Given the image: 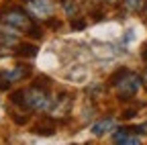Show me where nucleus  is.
Wrapping results in <instances>:
<instances>
[{
    "label": "nucleus",
    "mask_w": 147,
    "mask_h": 145,
    "mask_svg": "<svg viewBox=\"0 0 147 145\" xmlns=\"http://www.w3.org/2000/svg\"><path fill=\"white\" fill-rule=\"evenodd\" d=\"M110 129H115V121L113 119H104V121H98V123H94L92 125V133L94 135H104V133H108Z\"/></svg>",
    "instance_id": "obj_7"
},
{
    "label": "nucleus",
    "mask_w": 147,
    "mask_h": 145,
    "mask_svg": "<svg viewBox=\"0 0 147 145\" xmlns=\"http://www.w3.org/2000/svg\"><path fill=\"white\" fill-rule=\"evenodd\" d=\"M84 25H86L84 21H74V23H71V27H74V29H82Z\"/></svg>",
    "instance_id": "obj_10"
},
{
    "label": "nucleus",
    "mask_w": 147,
    "mask_h": 145,
    "mask_svg": "<svg viewBox=\"0 0 147 145\" xmlns=\"http://www.w3.org/2000/svg\"><path fill=\"white\" fill-rule=\"evenodd\" d=\"M110 84L117 88V94L119 98L127 100L137 94V90L141 88V78L133 71H127V69H119L117 74L110 76Z\"/></svg>",
    "instance_id": "obj_2"
},
{
    "label": "nucleus",
    "mask_w": 147,
    "mask_h": 145,
    "mask_svg": "<svg viewBox=\"0 0 147 145\" xmlns=\"http://www.w3.org/2000/svg\"><path fill=\"white\" fill-rule=\"evenodd\" d=\"M27 10L35 19H49L55 10L53 0H27Z\"/></svg>",
    "instance_id": "obj_4"
},
{
    "label": "nucleus",
    "mask_w": 147,
    "mask_h": 145,
    "mask_svg": "<svg viewBox=\"0 0 147 145\" xmlns=\"http://www.w3.org/2000/svg\"><path fill=\"white\" fill-rule=\"evenodd\" d=\"M0 23L8 25V27H12L16 31H25V33H31L35 29L29 12H25L23 8H18V6H10V8L0 12Z\"/></svg>",
    "instance_id": "obj_3"
},
{
    "label": "nucleus",
    "mask_w": 147,
    "mask_h": 145,
    "mask_svg": "<svg viewBox=\"0 0 147 145\" xmlns=\"http://www.w3.org/2000/svg\"><path fill=\"white\" fill-rule=\"evenodd\" d=\"M113 139H115V143H121V145H137V143L143 141V137H141L139 133L131 131L129 127H127V129H119V131H115Z\"/></svg>",
    "instance_id": "obj_5"
},
{
    "label": "nucleus",
    "mask_w": 147,
    "mask_h": 145,
    "mask_svg": "<svg viewBox=\"0 0 147 145\" xmlns=\"http://www.w3.org/2000/svg\"><path fill=\"white\" fill-rule=\"evenodd\" d=\"M33 131L37 133V135H53L55 133V123H53V119L51 117H43V119H39L35 125H33Z\"/></svg>",
    "instance_id": "obj_6"
},
{
    "label": "nucleus",
    "mask_w": 147,
    "mask_h": 145,
    "mask_svg": "<svg viewBox=\"0 0 147 145\" xmlns=\"http://www.w3.org/2000/svg\"><path fill=\"white\" fill-rule=\"evenodd\" d=\"M143 82H145V88H147V71H145V76H143Z\"/></svg>",
    "instance_id": "obj_12"
},
{
    "label": "nucleus",
    "mask_w": 147,
    "mask_h": 145,
    "mask_svg": "<svg viewBox=\"0 0 147 145\" xmlns=\"http://www.w3.org/2000/svg\"><path fill=\"white\" fill-rule=\"evenodd\" d=\"M102 2H108V4H113V2H117V0H102Z\"/></svg>",
    "instance_id": "obj_13"
},
{
    "label": "nucleus",
    "mask_w": 147,
    "mask_h": 145,
    "mask_svg": "<svg viewBox=\"0 0 147 145\" xmlns=\"http://www.w3.org/2000/svg\"><path fill=\"white\" fill-rule=\"evenodd\" d=\"M14 53H16V55H21V57H33L37 53V47L35 45H18Z\"/></svg>",
    "instance_id": "obj_9"
},
{
    "label": "nucleus",
    "mask_w": 147,
    "mask_h": 145,
    "mask_svg": "<svg viewBox=\"0 0 147 145\" xmlns=\"http://www.w3.org/2000/svg\"><path fill=\"white\" fill-rule=\"evenodd\" d=\"M47 86V84H45ZM43 84H35L31 88H25V90H16L12 94V102L27 108V111H35V113H49L55 100L51 98V94L45 90Z\"/></svg>",
    "instance_id": "obj_1"
},
{
    "label": "nucleus",
    "mask_w": 147,
    "mask_h": 145,
    "mask_svg": "<svg viewBox=\"0 0 147 145\" xmlns=\"http://www.w3.org/2000/svg\"><path fill=\"white\" fill-rule=\"evenodd\" d=\"M143 59H147V45H145V51H143Z\"/></svg>",
    "instance_id": "obj_11"
},
{
    "label": "nucleus",
    "mask_w": 147,
    "mask_h": 145,
    "mask_svg": "<svg viewBox=\"0 0 147 145\" xmlns=\"http://www.w3.org/2000/svg\"><path fill=\"white\" fill-rule=\"evenodd\" d=\"M127 10H141L147 12V0H125Z\"/></svg>",
    "instance_id": "obj_8"
}]
</instances>
